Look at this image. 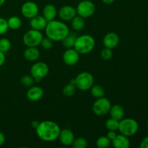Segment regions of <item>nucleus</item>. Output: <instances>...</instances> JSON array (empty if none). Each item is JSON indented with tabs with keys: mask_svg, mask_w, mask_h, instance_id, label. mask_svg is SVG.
<instances>
[{
	"mask_svg": "<svg viewBox=\"0 0 148 148\" xmlns=\"http://www.w3.org/2000/svg\"><path fill=\"white\" fill-rule=\"evenodd\" d=\"M60 131L61 129L59 124L50 120L41 121L38 127L36 129L38 137L43 141L48 143L57 140Z\"/></svg>",
	"mask_w": 148,
	"mask_h": 148,
	"instance_id": "nucleus-1",
	"label": "nucleus"
},
{
	"mask_svg": "<svg viewBox=\"0 0 148 148\" xmlns=\"http://www.w3.org/2000/svg\"><path fill=\"white\" fill-rule=\"evenodd\" d=\"M119 125V121L116 120L113 118H110L109 119L106 121V128L108 131H117Z\"/></svg>",
	"mask_w": 148,
	"mask_h": 148,
	"instance_id": "nucleus-27",
	"label": "nucleus"
},
{
	"mask_svg": "<svg viewBox=\"0 0 148 148\" xmlns=\"http://www.w3.org/2000/svg\"><path fill=\"white\" fill-rule=\"evenodd\" d=\"M116 135L117 134L116 133V131H108V133H107L106 136L111 140V141H112V140L115 138Z\"/></svg>",
	"mask_w": 148,
	"mask_h": 148,
	"instance_id": "nucleus-35",
	"label": "nucleus"
},
{
	"mask_svg": "<svg viewBox=\"0 0 148 148\" xmlns=\"http://www.w3.org/2000/svg\"><path fill=\"white\" fill-rule=\"evenodd\" d=\"M77 37V35L75 34V33H70V32H69V34L62 40V45H63L65 48H66V49L74 48Z\"/></svg>",
	"mask_w": 148,
	"mask_h": 148,
	"instance_id": "nucleus-22",
	"label": "nucleus"
},
{
	"mask_svg": "<svg viewBox=\"0 0 148 148\" xmlns=\"http://www.w3.org/2000/svg\"><path fill=\"white\" fill-rule=\"evenodd\" d=\"M147 24H148V19H147Z\"/></svg>",
	"mask_w": 148,
	"mask_h": 148,
	"instance_id": "nucleus-42",
	"label": "nucleus"
},
{
	"mask_svg": "<svg viewBox=\"0 0 148 148\" xmlns=\"http://www.w3.org/2000/svg\"><path fill=\"white\" fill-rule=\"evenodd\" d=\"M147 129H148V121H147Z\"/></svg>",
	"mask_w": 148,
	"mask_h": 148,
	"instance_id": "nucleus-41",
	"label": "nucleus"
},
{
	"mask_svg": "<svg viewBox=\"0 0 148 148\" xmlns=\"http://www.w3.org/2000/svg\"><path fill=\"white\" fill-rule=\"evenodd\" d=\"M5 53L0 51V66H1L4 64V62H5Z\"/></svg>",
	"mask_w": 148,
	"mask_h": 148,
	"instance_id": "nucleus-36",
	"label": "nucleus"
},
{
	"mask_svg": "<svg viewBox=\"0 0 148 148\" xmlns=\"http://www.w3.org/2000/svg\"><path fill=\"white\" fill-rule=\"evenodd\" d=\"M111 144L115 148H129L130 147V140L128 137L120 134L116 136L111 141Z\"/></svg>",
	"mask_w": 148,
	"mask_h": 148,
	"instance_id": "nucleus-17",
	"label": "nucleus"
},
{
	"mask_svg": "<svg viewBox=\"0 0 148 148\" xmlns=\"http://www.w3.org/2000/svg\"><path fill=\"white\" fill-rule=\"evenodd\" d=\"M9 26L7 23V20L0 17V36L4 35L8 31Z\"/></svg>",
	"mask_w": 148,
	"mask_h": 148,
	"instance_id": "nucleus-33",
	"label": "nucleus"
},
{
	"mask_svg": "<svg viewBox=\"0 0 148 148\" xmlns=\"http://www.w3.org/2000/svg\"><path fill=\"white\" fill-rule=\"evenodd\" d=\"M101 1L105 4H111L115 1V0H101Z\"/></svg>",
	"mask_w": 148,
	"mask_h": 148,
	"instance_id": "nucleus-39",
	"label": "nucleus"
},
{
	"mask_svg": "<svg viewBox=\"0 0 148 148\" xmlns=\"http://www.w3.org/2000/svg\"><path fill=\"white\" fill-rule=\"evenodd\" d=\"M77 89L81 91H86L90 89L94 85V77L91 73L88 72H82L78 74L74 79Z\"/></svg>",
	"mask_w": 148,
	"mask_h": 148,
	"instance_id": "nucleus-5",
	"label": "nucleus"
},
{
	"mask_svg": "<svg viewBox=\"0 0 148 148\" xmlns=\"http://www.w3.org/2000/svg\"><path fill=\"white\" fill-rule=\"evenodd\" d=\"M30 20V26L31 29L39 30V31L45 30L48 23L43 15H39V14L35 16Z\"/></svg>",
	"mask_w": 148,
	"mask_h": 148,
	"instance_id": "nucleus-16",
	"label": "nucleus"
},
{
	"mask_svg": "<svg viewBox=\"0 0 148 148\" xmlns=\"http://www.w3.org/2000/svg\"><path fill=\"white\" fill-rule=\"evenodd\" d=\"M76 8L70 5H65L58 11V15L63 22L71 21L77 15Z\"/></svg>",
	"mask_w": 148,
	"mask_h": 148,
	"instance_id": "nucleus-12",
	"label": "nucleus"
},
{
	"mask_svg": "<svg viewBox=\"0 0 148 148\" xmlns=\"http://www.w3.org/2000/svg\"><path fill=\"white\" fill-rule=\"evenodd\" d=\"M77 14L83 18L87 19L92 17L95 12V4L90 0H82L78 3L76 7Z\"/></svg>",
	"mask_w": 148,
	"mask_h": 148,
	"instance_id": "nucleus-8",
	"label": "nucleus"
},
{
	"mask_svg": "<svg viewBox=\"0 0 148 148\" xmlns=\"http://www.w3.org/2000/svg\"><path fill=\"white\" fill-rule=\"evenodd\" d=\"M111 106V103L108 98L106 97L97 98L92 105V111L95 115L103 116L109 113Z\"/></svg>",
	"mask_w": 148,
	"mask_h": 148,
	"instance_id": "nucleus-7",
	"label": "nucleus"
},
{
	"mask_svg": "<svg viewBox=\"0 0 148 148\" xmlns=\"http://www.w3.org/2000/svg\"><path fill=\"white\" fill-rule=\"evenodd\" d=\"M111 118L114 119L118 121H121L122 119L124 118V109L119 104L111 106L110 108L109 113Z\"/></svg>",
	"mask_w": 148,
	"mask_h": 148,
	"instance_id": "nucleus-20",
	"label": "nucleus"
},
{
	"mask_svg": "<svg viewBox=\"0 0 148 148\" xmlns=\"http://www.w3.org/2000/svg\"><path fill=\"white\" fill-rule=\"evenodd\" d=\"M120 42V37L115 32H109L104 36L103 38V44L104 47L114 49Z\"/></svg>",
	"mask_w": 148,
	"mask_h": 148,
	"instance_id": "nucleus-13",
	"label": "nucleus"
},
{
	"mask_svg": "<svg viewBox=\"0 0 148 148\" xmlns=\"http://www.w3.org/2000/svg\"><path fill=\"white\" fill-rule=\"evenodd\" d=\"M40 46L45 50H49L53 46V41L48 37H43L40 42Z\"/></svg>",
	"mask_w": 148,
	"mask_h": 148,
	"instance_id": "nucleus-31",
	"label": "nucleus"
},
{
	"mask_svg": "<svg viewBox=\"0 0 148 148\" xmlns=\"http://www.w3.org/2000/svg\"><path fill=\"white\" fill-rule=\"evenodd\" d=\"M5 140H6L5 135L4 134V133H2L1 132H0V147H1V146H2L4 144V143H5Z\"/></svg>",
	"mask_w": 148,
	"mask_h": 148,
	"instance_id": "nucleus-37",
	"label": "nucleus"
},
{
	"mask_svg": "<svg viewBox=\"0 0 148 148\" xmlns=\"http://www.w3.org/2000/svg\"><path fill=\"white\" fill-rule=\"evenodd\" d=\"M139 130V124L135 119L132 118H124L119 121L118 131L127 137L135 135Z\"/></svg>",
	"mask_w": 148,
	"mask_h": 148,
	"instance_id": "nucleus-4",
	"label": "nucleus"
},
{
	"mask_svg": "<svg viewBox=\"0 0 148 148\" xmlns=\"http://www.w3.org/2000/svg\"><path fill=\"white\" fill-rule=\"evenodd\" d=\"M25 59L28 62H36L40 56V51L37 47H27L23 53Z\"/></svg>",
	"mask_w": 148,
	"mask_h": 148,
	"instance_id": "nucleus-19",
	"label": "nucleus"
},
{
	"mask_svg": "<svg viewBox=\"0 0 148 148\" xmlns=\"http://www.w3.org/2000/svg\"><path fill=\"white\" fill-rule=\"evenodd\" d=\"M95 46V38L90 35L84 34L77 37L74 49L79 54H87L90 53Z\"/></svg>",
	"mask_w": 148,
	"mask_h": 148,
	"instance_id": "nucleus-3",
	"label": "nucleus"
},
{
	"mask_svg": "<svg viewBox=\"0 0 148 148\" xmlns=\"http://www.w3.org/2000/svg\"><path fill=\"white\" fill-rule=\"evenodd\" d=\"M140 148H148V136L144 137L140 142Z\"/></svg>",
	"mask_w": 148,
	"mask_h": 148,
	"instance_id": "nucleus-34",
	"label": "nucleus"
},
{
	"mask_svg": "<svg viewBox=\"0 0 148 148\" xmlns=\"http://www.w3.org/2000/svg\"><path fill=\"white\" fill-rule=\"evenodd\" d=\"M43 95H44V91L43 88L37 85H33L30 87L26 93L27 98L32 102H37L40 101L43 98Z\"/></svg>",
	"mask_w": 148,
	"mask_h": 148,
	"instance_id": "nucleus-14",
	"label": "nucleus"
},
{
	"mask_svg": "<svg viewBox=\"0 0 148 148\" xmlns=\"http://www.w3.org/2000/svg\"><path fill=\"white\" fill-rule=\"evenodd\" d=\"M90 90L92 96L96 99L105 96V90L100 85H93L90 88Z\"/></svg>",
	"mask_w": 148,
	"mask_h": 148,
	"instance_id": "nucleus-24",
	"label": "nucleus"
},
{
	"mask_svg": "<svg viewBox=\"0 0 148 148\" xmlns=\"http://www.w3.org/2000/svg\"><path fill=\"white\" fill-rule=\"evenodd\" d=\"M20 11H21V14H23V17L27 19H31L38 14L39 8L36 2L28 1L23 3Z\"/></svg>",
	"mask_w": 148,
	"mask_h": 148,
	"instance_id": "nucleus-10",
	"label": "nucleus"
},
{
	"mask_svg": "<svg viewBox=\"0 0 148 148\" xmlns=\"http://www.w3.org/2000/svg\"><path fill=\"white\" fill-rule=\"evenodd\" d=\"M58 139L61 144L63 145L64 146H66V147L71 146L75 139V134L72 130L69 129H64L61 130L59 132Z\"/></svg>",
	"mask_w": 148,
	"mask_h": 148,
	"instance_id": "nucleus-15",
	"label": "nucleus"
},
{
	"mask_svg": "<svg viewBox=\"0 0 148 148\" xmlns=\"http://www.w3.org/2000/svg\"><path fill=\"white\" fill-rule=\"evenodd\" d=\"M113 54V51L112 49H108V48L105 47L101 51V57L104 60H109L112 58Z\"/></svg>",
	"mask_w": 148,
	"mask_h": 148,
	"instance_id": "nucleus-32",
	"label": "nucleus"
},
{
	"mask_svg": "<svg viewBox=\"0 0 148 148\" xmlns=\"http://www.w3.org/2000/svg\"><path fill=\"white\" fill-rule=\"evenodd\" d=\"M6 0H0V7L2 5H4V4L5 3Z\"/></svg>",
	"mask_w": 148,
	"mask_h": 148,
	"instance_id": "nucleus-40",
	"label": "nucleus"
},
{
	"mask_svg": "<svg viewBox=\"0 0 148 148\" xmlns=\"http://www.w3.org/2000/svg\"><path fill=\"white\" fill-rule=\"evenodd\" d=\"M88 145V140L82 137L75 138L72 146L74 148H86Z\"/></svg>",
	"mask_w": 148,
	"mask_h": 148,
	"instance_id": "nucleus-28",
	"label": "nucleus"
},
{
	"mask_svg": "<svg viewBox=\"0 0 148 148\" xmlns=\"http://www.w3.org/2000/svg\"><path fill=\"white\" fill-rule=\"evenodd\" d=\"M12 46L11 41L7 38H3L0 39V51L4 52V53L8 52L10 50Z\"/></svg>",
	"mask_w": 148,
	"mask_h": 148,
	"instance_id": "nucleus-30",
	"label": "nucleus"
},
{
	"mask_svg": "<svg viewBox=\"0 0 148 148\" xmlns=\"http://www.w3.org/2000/svg\"><path fill=\"white\" fill-rule=\"evenodd\" d=\"M43 38L41 31L30 29L25 33L23 37V42L27 47H38L40 46Z\"/></svg>",
	"mask_w": 148,
	"mask_h": 148,
	"instance_id": "nucleus-6",
	"label": "nucleus"
},
{
	"mask_svg": "<svg viewBox=\"0 0 148 148\" xmlns=\"http://www.w3.org/2000/svg\"><path fill=\"white\" fill-rule=\"evenodd\" d=\"M46 37L54 41H62L69 33V29L63 21L53 20L49 21L45 28Z\"/></svg>",
	"mask_w": 148,
	"mask_h": 148,
	"instance_id": "nucleus-2",
	"label": "nucleus"
},
{
	"mask_svg": "<svg viewBox=\"0 0 148 148\" xmlns=\"http://www.w3.org/2000/svg\"><path fill=\"white\" fill-rule=\"evenodd\" d=\"M95 144L98 148H107L111 145V140L107 136H101L97 139Z\"/></svg>",
	"mask_w": 148,
	"mask_h": 148,
	"instance_id": "nucleus-26",
	"label": "nucleus"
},
{
	"mask_svg": "<svg viewBox=\"0 0 148 148\" xmlns=\"http://www.w3.org/2000/svg\"><path fill=\"white\" fill-rule=\"evenodd\" d=\"M85 19L81 16L77 14L72 20H71V26L72 29L75 31H80L83 30L85 27Z\"/></svg>",
	"mask_w": 148,
	"mask_h": 148,
	"instance_id": "nucleus-21",
	"label": "nucleus"
},
{
	"mask_svg": "<svg viewBox=\"0 0 148 148\" xmlns=\"http://www.w3.org/2000/svg\"><path fill=\"white\" fill-rule=\"evenodd\" d=\"M7 23H8L9 29H11V30H18L20 28V27L22 26V20L17 16H12L10 18L7 20Z\"/></svg>",
	"mask_w": 148,
	"mask_h": 148,
	"instance_id": "nucleus-23",
	"label": "nucleus"
},
{
	"mask_svg": "<svg viewBox=\"0 0 148 148\" xmlns=\"http://www.w3.org/2000/svg\"><path fill=\"white\" fill-rule=\"evenodd\" d=\"M49 72V66L47 64L43 62H35L30 68V75H32L37 81H40V79L46 77Z\"/></svg>",
	"mask_w": 148,
	"mask_h": 148,
	"instance_id": "nucleus-9",
	"label": "nucleus"
},
{
	"mask_svg": "<svg viewBox=\"0 0 148 148\" xmlns=\"http://www.w3.org/2000/svg\"><path fill=\"white\" fill-rule=\"evenodd\" d=\"M39 124H40V122H39L38 121H37V120H34V121H33L31 122V127L36 130V129L38 127Z\"/></svg>",
	"mask_w": 148,
	"mask_h": 148,
	"instance_id": "nucleus-38",
	"label": "nucleus"
},
{
	"mask_svg": "<svg viewBox=\"0 0 148 148\" xmlns=\"http://www.w3.org/2000/svg\"><path fill=\"white\" fill-rule=\"evenodd\" d=\"M79 53L74 48L67 49L63 53L62 59L65 64L68 66H74L79 60Z\"/></svg>",
	"mask_w": 148,
	"mask_h": 148,
	"instance_id": "nucleus-11",
	"label": "nucleus"
},
{
	"mask_svg": "<svg viewBox=\"0 0 148 148\" xmlns=\"http://www.w3.org/2000/svg\"><path fill=\"white\" fill-rule=\"evenodd\" d=\"M57 14L58 10L53 4H48L43 7V16L48 22L55 20Z\"/></svg>",
	"mask_w": 148,
	"mask_h": 148,
	"instance_id": "nucleus-18",
	"label": "nucleus"
},
{
	"mask_svg": "<svg viewBox=\"0 0 148 148\" xmlns=\"http://www.w3.org/2000/svg\"><path fill=\"white\" fill-rule=\"evenodd\" d=\"M77 88L75 85L74 79L69 83L66 84L62 90V93L66 97H71L76 92Z\"/></svg>",
	"mask_w": 148,
	"mask_h": 148,
	"instance_id": "nucleus-25",
	"label": "nucleus"
},
{
	"mask_svg": "<svg viewBox=\"0 0 148 148\" xmlns=\"http://www.w3.org/2000/svg\"><path fill=\"white\" fill-rule=\"evenodd\" d=\"M35 80L36 79L33 78V77L32 75H24L20 79V83L24 87L30 88V87L33 86L34 85Z\"/></svg>",
	"mask_w": 148,
	"mask_h": 148,
	"instance_id": "nucleus-29",
	"label": "nucleus"
}]
</instances>
